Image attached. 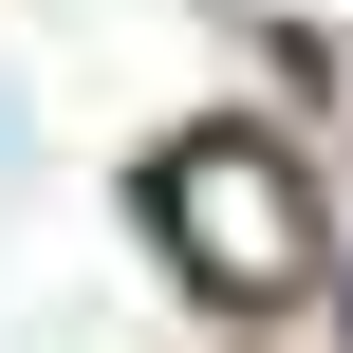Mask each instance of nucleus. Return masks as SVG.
I'll return each instance as SVG.
<instances>
[{"instance_id": "1", "label": "nucleus", "mask_w": 353, "mask_h": 353, "mask_svg": "<svg viewBox=\"0 0 353 353\" xmlns=\"http://www.w3.org/2000/svg\"><path fill=\"white\" fill-rule=\"evenodd\" d=\"M149 223H168V261L205 279V298H298L316 279V168L279 149V130H186L168 168H149Z\"/></svg>"}]
</instances>
